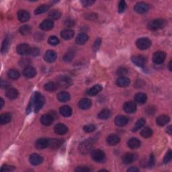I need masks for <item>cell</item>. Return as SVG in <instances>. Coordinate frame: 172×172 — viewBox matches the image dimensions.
Instances as JSON below:
<instances>
[{"mask_svg": "<svg viewBox=\"0 0 172 172\" xmlns=\"http://www.w3.org/2000/svg\"><path fill=\"white\" fill-rule=\"evenodd\" d=\"M45 104V99L41 93L35 92L33 94L31 100L30 101L29 105L27 108V112L30 113L32 111L37 112L42 108Z\"/></svg>", "mask_w": 172, "mask_h": 172, "instance_id": "6da1fadb", "label": "cell"}, {"mask_svg": "<svg viewBox=\"0 0 172 172\" xmlns=\"http://www.w3.org/2000/svg\"><path fill=\"white\" fill-rule=\"evenodd\" d=\"M167 24V22L163 19H157L151 21L147 25V28L150 30H158L163 28Z\"/></svg>", "mask_w": 172, "mask_h": 172, "instance_id": "7a4b0ae2", "label": "cell"}, {"mask_svg": "<svg viewBox=\"0 0 172 172\" xmlns=\"http://www.w3.org/2000/svg\"><path fill=\"white\" fill-rule=\"evenodd\" d=\"M93 144V141L92 139H87L79 145V150L81 153L82 154H87L88 153L91 149H92Z\"/></svg>", "mask_w": 172, "mask_h": 172, "instance_id": "3957f363", "label": "cell"}, {"mask_svg": "<svg viewBox=\"0 0 172 172\" xmlns=\"http://www.w3.org/2000/svg\"><path fill=\"white\" fill-rule=\"evenodd\" d=\"M91 156H92L93 160L97 163L103 162L106 159L105 153H104L102 150L100 149H96L92 151V153H91Z\"/></svg>", "mask_w": 172, "mask_h": 172, "instance_id": "277c9868", "label": "cell"}, {"mask_svg": "<svg viewBox=\"0 0 172 172\" xmlns=\"http://www.w3.org/2000/svg\"><path fill=\"white\" fill-rule=\"evenodd\" d=\"M57 84L61 88H67L72 84V80L67 76H60L57 79Z\"/></svg>", "mask_w": 172, "mask_h": 172, "instance_id": "5b68a950", "label": "cell"}, {"mask_svg": "<svg viewBox=\"0 0 172 172\" xmlns=\"http://www.w3.org/2000/svg\"><path fill=\"white\" fill-rule=\"evenodd\" d=\"M136 45L140 50H146L151 46V40L148 38H141L137 40Z\"/></svg>", "mask_w": 172, "mask_h": 172, "instance_id": "8992f818", "label": "cell"}, {"mask_svg": "<svg viewBox=\"0 0 172 172\" xmlns=\"http://www.w3.org/2000/svg\"><path fill=\"white\" fill-rule=\"evenodd\" d=\"M32 48L28 44H20L16 48V51L20 55H30Z\"/></svg>", "mask_w": 172, "mask_h": 172, "instance_id": "52a82bcc", "label": "cell"}, {"mask_svg": "<svg viewBox=\"0 0 172 172\" xmlns=\"http://www.w3.org/2000/svg\"><path fill=\"white\" fill-rule=\"evenodd\" d=\"M166 58V53L163 51H157L153 54V61L156 64H161L163 63Z\"/></svg>", "mask_w": 172, "mask_h": 172, "instance_id": "ba28073f", "label": "cell"}, {"mask_svg": "<svg viewBox=\"0 0 172 172\" xmlns=\"http://www.w3.org/2000/svg\"><path fill=\"white\" fill-rule=\"evenodd\" d=\"M149 9V5L147 3L145 2H139L134 5V9L137 13L142 14V13H146Z\"/></svg>", "mask_w": 172, "mask_h": 172, "instance_id": "9c48e42d", "label": "cell"}, {"mask_svg": "<svg viewBox=\"0 0 172 172\" xmlns=\"http://www.w3.org/2000/svg\"><path fill=\"white\" fill-rule=\"evenodd\" d=\"M123 110L124 112L128 114H133L136 112L137 110V105L136 104L132 101L126 102L123 106Z\"/></svg>", "mask_w": 172, "mask_h": 172, "instance_id": "30bf717a", "label": "cell"}, {"mask_svg": "<svg viewBox=\"0 0 172 172\" xmlns=\"http://www.w3.org/2000/svg\"><path fill=\"white\" fill-rule=\"evenodd\" d=\"M50 139H46V138H41L36 141L35 146L36 148L38 149H44L46 147H49Z\"/></svg>", "mask_w": 172, "mask_h": 172, "instance_id": "8fae6325", "label": "cell"}, {"mask_svg": "<svg viewBox=\"0 0 172 172\" xmlns=\"http://www.w3.org/2000/svg\"><path fill=\"white\" fill-rule=\"evenodd\" d=\"M54 131H55V133L57 134L63 135V134H65L67 133L68 128H67V126L65 125V124L62 123H58L54 127Z\"/></svg>", "mask_w": 172, "mask_h": 172, "instance_id": "7c38bea8", "label": "cell"}, {"mask_svg": "<svg viewBox=\"0 0 172 172\" xmlns=\"http://www.w3.org/2000/svg\"><path fill=\"white\" fill-rule=\"evenodd\" d=\"M57 53L54 50H49L45 53L44 55V59L47 63H53L57 59Z\"/></svg>", "mask_w": 172, "mask_h": 172, "instance_id": "4fadbf2b", "label": "cell"}, {"mask_svg": "<svg viewBox=\"0 0 172 172\" xmlns=\"http://www.w3.org/2000/svg\"><path fill=\"white\" fill-rule=\"evenodd\" d=\"M131 60H132V61L134 65H136L137 66L141 67H144L146 63V59L143 56H141V55L133 56L132 57V59H131Z\"/></svg>", "mask_w": 172, "mask_h": 172, "instance_id": "5bb4252c", "label": "cell"}, {"mask_svg": "<svg viewBox=\"0 0 172 172\" xmlns=\"http://www.w3.org/2000/svg\"><path fill=\"white\" fill-rule=\"evenodd\" d=\"M29 161L32 166H38L43 162V158L38 154L34 153L30 156Z\"/></svg>", "mask_w": 172, "mask_h": 172, "instance_id": "9a60e30c", "label": "cell"}, {"mask_svg": "<svg viewBox=\"0 0 172 172\" xmlns=\"http://www.w3.org/2000/svg\"><path fill=\"white\" fill-rule=\"evenodd\" d=\"M116 85L120 87H126L129 86L130 80L125 76H120L117 78L116 82Z\"/></svg>", "mask_w": 172, "mask_h": 172, "instance_id": "2e32d148", "label": "cell"}, {"mask_svg": "<svg viewBox=\"0 0 172 172\" xmlns=\"http://www.w3.org/2000/svg\"><path fill=\"white\" fill-rule=\"evenodd\" d=\"M54 121V117L50 114H44L40 118V122L45 126L51 125Z\"/></svg>", "mask_w": 172, "mask_h": 172, "instance_id": "e0dca14e", "label": "cell"}, {"mask_svg": "<svg viewBox=\"0 0 172 172\" xmlns=\"http://www.w3.org/2000/svg\"><path fill=\"white\" fill-rule=\"evenodd\" d=\"M54 26V23L53 21L50 19H46L44 21L41 22L40 24V28L45 30V31H48V30H51Z\"/></svg>", "mask_w": 172, "mask_h": 172, "instance_id": "ac0fdd59", "label": "cell"}, {"mask_svg": "<svg viewBox=\"0 0 172 172\" xmlns=\"http://www.w3.org/2000/svg\"><path fill=\"white\" fill-rule=\"evenodd\" d=\"M23 75L27 78H33L36 75V71L32 67H26L24 70L23 71Z\"/></svg>", "mask_w": 172, "mask_h": 172, "instance_id": "d6986e66", "label": "cell"}, {"mask_svg": "<svg viewBox=\"0 0 172 172\" xmlns=\"http://www.w3.org/2000/svg\"><path fill=\"white\" fill-rule=\"evenodd\" d=\"M136 159H137L136 155L131 153H127L126 154H124L123 157V163L125 164L132 163L133 161H134Z\"/></svg>", "mask_w": 172, "mask_h": 172, "instance_id": "ffe728a7", "label": "cell"}, {"mask_svg": "<svg viewBox=\"0 0 172 172\" xmlns=\"http://www.w3.org/2000/svg\"><path fill=\"white\" fill-rule=\"evenodd\" d=\"M5 96L9 100H14L18 96V90L13 87H9L5 92Z\"/></svg>", "mask_w": 172, "mask_h": 172, "instance_id": "44dd1931", "label": "cell"}, {"mask_svg": "<svg viewBox=\"0 0 172 172\" xmlns=\"http://www.w3.org/2000/svg\"><path fill=\"white\" fill-rule=\"evenodd\" d=\"M30 13L26 10L21 9L18 12V18L21 22H26L30 19Z\"/></svg>", "mask_w": 172, "mask_h": 172, "instance_id": "7402d4cb", "label": "cell"}, {"mask_svg": "<svg viewBox=\"0 0 172 172\" xmlns=\"http://www.w3.org/2000/svg\"><path fill=\"white\" fill-rule=\"evenodd\" d=\"M141 141L137 138H131L127 142L128 147L132 149H137L141 146Z\"/></svg>", "mask_w": 172, "mask_h": 172, "instance_id": "603a6c76", "label": "cell"}, {"mask_svg": "<svg viewBox=\"0 0 172 172\" xmlns=\"http://www.w3.org/2000/svg\"><path fill=\"white\" fill-rule=\"evenodd\" d=\"M92 106V101L88 98H83L78 103V106L79 108L82 110H87Z\"/></svg>", "mask_w": 172, "mask_h": 172, "instance_id": "cb8c5ba5", "label": "cell"}, {"mask_svg": "<svg viewBox=\"0 0 172 172\" xmlns=\"http://www.w3.org/2000/svg\"><path fill=\"white\" fill-rule=\"evenodd\" d=\"M106 141L109 145L114 146L120 143V139L119 136L116 135V134H110V136L107 137Z\"/></svg>", "mask_w": 172, "mask_h": 172, "instance_id": "d4e9b609", "label": "cell"}, {"mask_svg": "<svg viewBox=\"0 0 172 172\" xmlns=\"http://www.w3.org/2000/svg\"><path fill=\"white\" fill-rule=\"evenodd\" d=\"M129 122V119L128 118L124 116H118L115 118L114 120V123L116 126H124Z\"/></svg>", "mask_w": 172, "mask_h": 172, "instance_id": "484cf974", "label": "cell"}, {"mask_svg": "<svg viewBox=\"0 0 172 172\" xmlns=\"http://www.w3.org/2000/svg\"><path fill=\"white\" fill-rule=\"evenodd\" d=\"M89 39V36L85 33H80L76 37V43L79 45H83L87 42Z\"/></svg>", "mask_w": 172, "mask_h": 172, "instance_id": "4316f807", "label": "cell"}, {"mask_svg": "<svg viewBox=\"0 0 172 172\" xmlns=\"http://www.w3.org/2000/svg\"><path fill=\"white\" fill-rule=\"evenodd\" d=\"M170 121V118L167 115H161L156 119V123L158 126H163Z\"/></svg>", "mask_w": 172, "mask_h": 172, "instance_id": "83f0119b", "label": "cell"}, {"mask_svg": "<svg viewBox=\"0 0 172 172\" xmlns=\"http://www.w3.org/2000/svg\"><path fill=\"white\" fill-rule=\"evenodd\" d=\"M102 90V87L100 85H95L87 90L86 93L90 96H96L97 93H99Z\"/></svg>", "mask_w": 172, "mask_h": 172, "instance_id": "f1b7e54d", "label": "cell"}, {"mask_svg": "<svg viewBox=\"0 0 172 172\" xmlns=\"http://www.w3.org/2000/svg\"><path fill=\"white\" fill-rule=\"evenodd\" d=\"M147 100V96L144 93H137L134 96V100L139 104H144Z\"/></svg>", "mask_w": 172, "mask_h": 172, "instance_id": "f546056e", "label": "cell"}, {"mask_svg": "<svg viewBox=\"0 0 172 172\" xmlns=\"http://www.w3.org/2000/svg\"><path fill=\"white\" fill-rule=\"evenodd\" d=\"M60 114L64 117H69L72 114V109L69 106H63L60 107Z\"/></svg>", "mask_w": 172, "mask_h": 172, "instance_id": "4dcf8cb0", "label": "cell"}, {"mask_svg": "<svg viewBox=\"0 0 172 172\" xmlns=\"http://www.w3.org/2000/svg\"><path fill=\"white\" fill-rule=\"evenodd\" d=\"M74 31L71 29L64 30L60 32V36L65 40H70L74 36Z\"/></svg>", "mask_w": 172, "mask_h": 172, "instance_id": "1f68e13d", "label": "cell"}, {"mask_svg": "<svg viewBox=\"0 0 172 172\" xmlns=\"http://www.w3.org/2000/svg\"><path fill=\"white\" fill-rule=\"evenodd\" d=\"M71 98L70 94L66 92H61L57 94V99L60 102H66Z\"/></svg>", "mask_w": 172, "mask_h": 172, "instance_id": "d6a6232c", "label": "cell"}, {"mask_svg": "<svg viewBox=\"0 0 172 172\" xmlns=\"http://www.w3.org/2000/svg\"><path fill=\"white\" fill-rule=\"evenodd\" d=\"M63 141L61 139H50V143H49V147L51 149H57L60 147V145L63 144Z\"/></svg>", "mask_w": 172, "mask_h": 172, "instance_id": "836d02e7", "label": "cell"}, {"mask_svg": "<svg viewBox=\"0 0 172 172\" xmlns=\"http://www.w3.org/2000/svg\"><path fill=\"white\" fill-rule=\"evenodd\" d=\"M12 120V116L9 113H4L2 114L0 116V123L2 125L9 123Z\"/></svg>", "mask_w": 172, "mask_h": 172, "instance_id": "e575fe53", "label": "cell"}, {"mask_svg": "<svg viewBox=\"0 0 172 172\" xmlns=\"http://www.w3.org/2000/svg\"><path fill=\"white\" fill-rule=\"evenodd\" d=\"M145 123H146V120H145V119H143V118H141V119L138 120L136 122V123L134 124V125L133 128V132H137V130L141 129V128L145 125Z\"/></svg>", "mask_w": 172, "mask_h": 172, "instance_id": "d590c367", "label": "cell"}, {"mask_svg": "<svg viewBox=\"0 0 172 172\" xmlns=\"http://www.w3.org/2000/svg\"><path fill=\"white\" fill-rule=\"evenodd\" d=\"M111 116V112L109 110L104 109L98 114V118L101 120H107Z\"/></svg>", "mask_w": 172, "mask_h": 172, "instance_id": "8d00e7d4", "label": "cell"}, {"mask_svg": "<svg viewBox=\"0 0 172 172\" xmlns=\"http://www.w3.org/2000/svg\"><path fill=\"white\" fill-rule=\"evenodd\" d=\"M60 16H61V13L59 11V10L57 9H55V10H52L49 13V17L50 20H58L59 18H60Z\"/></svg>", "mask_w": 172, "mask_h": 172, "instance_id": "74e56055", "label": "cell"}, {"mask_svg": "<svg viewBox=\"0 0 172 172\" xmlns=\"http://www.w3.org/2000/svg\"><path fill=\"white\" fill-rule=\"evenodd\" d=\"M44 87H45V90L48 91V92H52L57 89L58 86H57V84L56 83L50 82L46 83L45 85V86H44Z\"/></svg>", "mask_w": 172, "mask_h": 172, "instance_id": "f35d334b", "label": "cell"}, {"mask_svg": "<svg viewBox=\"0 0 172 172\" xmlns=\"http://www.w3.org/2000/svg\"><path fill=\"white\" fill-rule=\"evenodd\" d=\"M8 76L9 79H18L20 77V73L16 69H10L8 72Z\"/></svg>", "mask_w": 172, "mask_h": 172, "instance_id": "ab89813d", "label": "cell"}, {"mask_svg": "<svg viewBox=\"0 0 172 172\" xmlns=\"http://www.w3.org/2000/svg\"><path fill=\"white\" fill-rule=\"evenodd\" d=\"M50 8V5L48 4H43L40 5L39 7H38L36 9L35 13L36 15H38V14H41L42 13L46 12L47 10Z\"/></svg>", "mask_w": 172, "mask_h": 172, "instance_id": "60d3db41", "label": "cell"}, {"mask_svg": "<svg viewBox=\"0 0 172 172\" xmlns=\"http://www.w3.org/2000/svg\"><path fill=\"white\" fill-rule=\"evenodd\" d=\"M141 136L144 138H149L152 136L153 130L150 127L147 126L145 128H144V129L141 130Z\"/></svg>", "mask_w": 172, "mask_h": 172, "instance_id": "b9f144b4", "label": "cell"}, {"mask_svg": "<svg viewBox=\"0 0 172 172\" xmlns=\"http://www.w3.org/2000/svg\"><path fill=\"white\" fill-rule=\"evenodd\" d=\"M32 31V28L29 25H24L20 28V32L24 36L28 35Z\"/></svg>", "mask_w": 172, "mask_h": 172, "instance_id": "7bdbcfd3", "label": "cell"}, {"mask_svg": "<svg viewBox=\"0 0 172 172\" xmlns=\"http://www.w3.org/2000/svg\"><path fill=\"white\" fill-rule=\"evenodd\" d=\"M9 39L7 37L3 41L2 46V54H5L9 49Z\"/></svg>", "mask_w": 172, "mask_h": 172, "instance_id": "ee69618b", "label": "cell"}, {"mask_svg": "<svg viewBox=\"0 0 172 172\" xmlns=\"http://www.w3.org/2000/svg\"><path fill=\"white\" fill-rule=\"evenodd\" d=\"M74 58V53L72 50L67 52L65 55L63 56V60L65 62H70Z\"/></svg>", "mask_w": 172, "mask_h": 172, "instance_id": "f6af8a7d", "label": "cell"}, {"mask_svg": "<svg viewBox=\"0 0 172 172\" xmlns=\"http://www.w3.org/2000/svg\"><path fill=\"white\" fill-rule=\"evenodd\" d=\"M59 42H60V41L58 39V38L55 36H50L48 39V43L49 44V45H52V46H56L57 45H59Z\"/></svg>", "mask_w": 172, "mask_h": 172, "instance_id": "bcb514c9", "label": "cell"}, {"mask_svg": "<svg viewBox=\"0 0 172 172\" xmlns=\"http://www.w3.org/2000/svg\"><path fill=\"white\" fill-rule=\"evenodd\" d=\"M95 130H96V126L93 124H87V125L84 126V127H83V130L87 133H92Z\"/></svg>", "mask_w": 172, "mask_h": 172, "instance_id": "7dc6e473", "label": "cell"}, {"mask_svg": "<svg viewBox=\"0 0 172 172\" xmlns=\"http://www.w3.org/2000/svg\"><path fill=\"white\" fill-rule=\"evenodd\" d=\"M20 65L21 67H30V63H31V60H30V59H21V60H20Z\"/></svg>", "mask_w": 172, "mask_h": 172, "instance_id": "c3c4849f", "label": "cell"}, {"mask_svg": "<svg viewBox=\"0 0 172 172\" xmlns=\"http://www.w3.org/2000/svg\"><path fill=\"white\" fill-rule=\"evenodd\" d=\"M171 159H172V152H171V151L170 149L167 151V153L166 154V156H165V157H164V159H163L164 163H169L170 161L171 160Z\"/></svg>", "mask_w": 172, "mask_h": 172, "instance_id": "681fc988", "label": "cell"}, {"mask_svg": "<svg viewBox=\"0 0 172 172\" xmlns=\"http://www.w3.org/2000/svg\"><path fill=\"white\" fill-rule=\"evenodd\" d=\"M126 9V3L124 1H120L119 4V12L123 13Z\"/></svg>", "mask_w": 172, "mask_h": 172, "instance_id": "f907efd6", "label": "cell"}, {"mask_svg": "<svg viewBox=\"0 0 172 172\" xmlns=\"http://www.w3.org/2000/svg\"><path fill=\"white\" fill-rule=\"evenodd\" d=\"M128 73V70L125 67H120L119 69H118L117 70V75L120 76H124L126 75Z\"/></svg>", "mask_w": 172, "mask_h": 172, "instance_id": "816d5d0a", "label": "cell"}, {"mask_svg": "<svg viewBox=\"0 0 172 172\" xmlns=\"http://www.w3.org/2000/svg\"><path fill=\"white\" fill-rule=\"evenodd\" d=\"M15 170V167L13 166H8V165H4L1 168V171H13Z\"/></svg>", "mask_w": 172, "mask_h": 172, "instance_id": "f5cc1de1", "label": "cell"}, {"mask_svg": "<svg viewBox=\"0 0 172 172\" xmlns=\"http://www.w3.org/2000/svg\"><path fill=\"white\" fill-rule=\"evenodd\" d=\"M75 171L77 172H90L92 171V170L89 168L88 167H85V166H80L77 167L75 170Z\"/></svg>", "mask_w": 172, "mask_h": 172, "instance_id": "db71d44e", "label": "cell"}, {"mask_svg": "<svg viewBox=\"0 0 172 172\" xmlns=\"http://www.w3.org/2000/svg\"><path fill=\"white\" fill-rule=\"evenodd\" d=\"M82 4L84 6V7H90L91 5H92L94 3H95V1H91V0H83V1L81 2Z\"/></svg>", "mask_w": 172, "mask_h": 172, "instance_id": "11a10c76", "label": "cell"}, {"mask_svg": "<svg viewBox=\"0 0 172 172\" xmlns=\"http://www.w3.org/2000/svg\"><path fill=\"white\" fill-rule=\"evenodd\" d=\"M40 54V50L38 48H36V47H33L31 49V52H30V55L33 57H36L39 55Z\"/></svg>", "mask_w": 172, "mask_h": 172, "instance_id": "9f6ffc18", "label": "cell"}, {"mask_svg": "<svg viewBox=\"0 0 172 172\" xmlns=\"http://www.w3.org/2000/svg\"><path fill=\"white\" fill-rule=\"evenodd\" d=\"M155 161H156V159H155V156L153 153H151L149 157V166L150 167H152L155 165Z\"/></svg>", "mask_w": 172, "mask_h": 172, "instance_id": "6f0895ef", "label": "cell"}, {"mask_svg": "<svg viewBox=\"0 0 172 172\" xmlns=\"http://www.w3.org/2000/svg\"><path fill=\"white\" fill-rule=\"evenodd\" d=\"M100 44H101V39L100 38L96 39L95 42H94V45H93L94 50H97V49H99V47L100 46Z\"/></svg>", "mask_w": 172, "mask_h": 172, "instance_id": "680465c9", "label": "cell"}, {"mask_svg": "<svg viewBox=\"0 0 172 172\" xmlns=\"http://www.w3.org/2000/svg\"><path fill=\"white\" fill-rule=\"evenodd\" d=\"M75 24V22L72 20H67L65 21V25L67 27H72Z\"/></svg>", "mask_w": 172, "mask_h": 172, "instance_id": "91938a15", "label": "cell"}, {"mask_svg": "<svg viewBox=\"0 0 172 172\" xmlns=\"http://www.w3.org/2000/svg\"><path fill=\"white\" fill-rule=\"evenodd\" d=\"M1 86L2 87H5V88H8L9 86V83L6 82V81L2 80L1 82Z\"/></svg>", "mask_w": 172, "mask_h": 172, "instance_id": "94428289", "label": "cell"}, {"mask_svg": "<svg viewBox=\"0 0 172 172\" xmlns=\"http://www.w3.org/2000/svg\"><path fill=\"white\" fill-rule=\"evenodd\" d=\"M139 171V169H138L137 167H131L127 170L128 172H137Z\"/></svg>", "mask_w": 172, "mask_h": 172, "instance_id": "6125c7cd", "label": "cell"}, {"mask_svg": "<svg viewBox=\"0 0 172 172\" xmlns=\"http://www.w3.org/2000/svg\"><path fill=\"white\" fill-rule=\"evenodd\" d=\"M166 132H167V133H168L171 135V133H172V126H169L167 127Z\"/></svg>", "mask_w": 172, "mask_h": 172, "instance_id": "be15d7a7", "label": "cell"}, {"mask_svg": "<svg viewBox=\"0 0 172 172\" xmlns=\"http://www.w3.org/2000/svg\"><path fill=\"white\" fill-rule=\"evenodd\" d=\"M3 105H4V100H3V98L0 99V108H2Z\"/></svg>", "mask_w": 172, "mask_h": 172, "instance_id": "e7e4bbea", "label": "cell"}, {"mask_svg": "<svg viewBox=\"0 0 172 172\" xmlns=\"http://www.w3.org/2000/svg\"><path fill=\"white\" fill-rule=\"evenodd\" d=\"M171 63H172V61H171V60H170V62L169 63V69H170V71H171Z\"/></svg>", "mask_w": 172, "mask_h": 172, "instance_id": "03108f58", "label": "cell"}]
</instances>
